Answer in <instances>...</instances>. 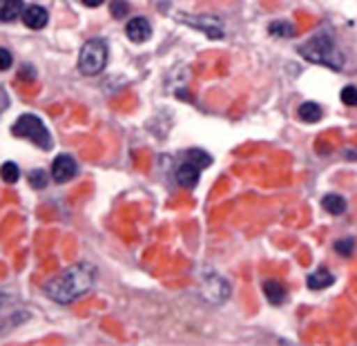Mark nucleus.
Returning <instances> with one entry per match:
<instances>
[{
  "label": "nucleus",
  "mask_w": 357,
  "mask_h": 346,
  "mask_svg": "<svg viewBox=\"0 0 357 346\" xmlns=\"http://www.w3.org/2000/svg\"><path fill=\"white\" fill-rule=\"evenodd\" d=\"M96 279L98 268L92 262H78L50 279L45 290H47V297L59 301V304H72L96 286Z\"/></svg>",
  "instance_id": "obj_1"
},
{
  "label": "nucleus",
  "mask_w": 357,
  "mask_h": 346,
  "mask_svg": "<svg viewBox=\"0 0 357 346\" xmlns=\"http://www.w3.org/2000/svg\"><path fill=\"white\" fill-rule=\"evenodd\" d=\"M297 52L304 56L308 63L324 65L335 72L344 70V54L337 47V40H335L333 31H328V29L317 31L315 36L308 38L304 45H299Z\"/></svg>",
  "instance_id": "obj_2"
},
{
  "label": "nucleus",
  "mask_w": 357,
  "mask_h": 346,
  "mask_svg": "<svg viewBox=\"0 0 357 346\" xmlns=\"http://www.w3.org/2000/svg\"><path fill=\"white\" fill-rule=\"evenodd\" d=\"M210 163H212V156L204 150H199V148L181 152L178 154V161L172 165L174 183L185 188V190H192L199 183L201 172H204Z\"/></svg>",
  "instance_id": "obj_3"
},
{
  "label": "nucleus",
  "mask_w": 357,
  "mask_h": 346,
  "mask_svg": "<svg viewBox=\"0 0 357 346\" xmlns=\"http://www.w3.org/2000/svg\"><path fill=\"white\" fill-rule=\"evenodd\" d=\"M107 56H109V47L103 38L87 40L81 47V54H78V70L85 76H96L105 70Z\"/></svg>",
  "instance_id": "obj_4"
},
{
  "label": "nucleus",
  "mask_w": 357,
  "mask_h": 346,
  "mask_svg": "<svg viewBox=\"0 0 357 346\" xmlns=\"http://www.w3.org/2000/svg\"><path fill=\"white\" fill-rule=\"evenodd\" d=\"M11 132H14V137L31 141L40 150H50L52 148V134H50V130L45 128V123L38 116H33V114L18 116V121L14 123Z\"/></svg>",
  "instance_id": "obj_5"
},
{
  "label": "nucleus",
  "mask_w": 357,
  "mask_h": 346,
  "mask_svg": "<svg viewBox=\"0 0 357 346\" xmlns=\"http://www.w3.org/2000/svg\"><path fill=\"white\" fill-rule=\"evenodd\" d=\"M181 22H185L188 27H195L201 29L206 33L208 38L212 40H219L223 38V22L217 16H208V14H201V16H190V14H178L176 16Z\"/></svg>",
  "instance_id": "obj_6"
},
{
  "label": "nucleus",
  "mask_w": 357,
  "mask_h": 346,
  "mask_svg": "<svg viewBox=\"0 0 357 346\" xmlns=\"http://www.w3.org/2000/svg\"><path fill=\"white\" fill-rule=\"evenodd\" d=\"M201 295H204L210 304H221L230 297V284L217 273H210L201 282Z\"/></svg>",
  "instance_id": "obj_7"
},
{
  "label": "nucleus",
  "mask_w": 357,
  "mask_h": 346,
  "mask_svg": "<svg viewBox=\"0 0 357 346\" xmlns=\"http://www.w3.org/2000/svg\"><path fill=\"white\" fill-rule=\"evenodd\" d=\"M78 172V165H76V159L70 154H59L52 163V179L56 183H65L70 181L72 176H76Z\"/></svg>",
  "instance_id": "obj_8"
},
{
  "label": "nucleus",
  "mask_w": 357,
  "mask_h": 346,
  "mask_svg": "<svg viewBox=\"0 0 357 346\" xmlns=\"http://www.w3.org/2000/svg\"><path fill=\"white\" fill-rule=\"evenodd\" d=\"M126 33H128V38L132 43H145V40H150V36H152V25H150L148 18L137 16L126 25Z\"/></svg>",
  "instance_id": "obj_9"
},
{
  "label": "nucleus",
  "mask_w": 357,
  "mask_h": 346,
  "mask_svg": "<svg viewBox=\"0 0 357 346\" xmlns=\"http://www.w3.org/2000/svg\"><path fill=\"white\" fill-rule=\"evenodd\" d=\"M22 22H25L29 29H43L50 22V14H47V9L40 5H29L22 11Z\"/></svg>",
  "instance_id": "obj_10"
},
{
  "label": "nucleus",
  "mask_w": 357,
  "mask_h": 346,
  "mask_svg": "<svg viewBox=\"0 0 357 346\" xmlns=\"http://www.w3.org/2000/svg\"><path fill=\"white\" fill-rule=\"evenodd\" d=\"M264 295L271 304L279 306L286 301V288L282 282H277V279H268V282H264Z\"/></svg>",
  "instance_id": "obj_11"
},
{
  "label": "nucleus",
  "mask_w": 357,
  "mask_h": 346,
  "mask_svg": "<svg viewBox=\"0 0 357 346\" xmlns=\"http://www.w3.org/2000/svg\"><path fill=\"white\" fill-rule=\"evenodd\" d=\"M25 11V3L22 0H0V20L3 22H11L18 16H22Z\"/></svg>",
  "instance_id": "obj_12"
},
{
  "label": "nucleus",
  "mask_w": 357,
  "mask_h": 346,
  "mask_svg": "<svg viewBox=\"0 0 357 346\" xmlns=\"http://www.w3.org/2000/svg\"><path fill=\"white\" fill-rule=\"evenodd\" d=\"M306 284H308L310 290H324V288H328V286L335 284V277L326 271V268H319V271L308 275V282Z\"/></svg>",
  "instance_id": "obj_13"
},
{
  "label": "nucleus",
  "mask_w": 357,
  "mask_h": 346,
  "mask_svg": "<svg viewBox=\"0 0 357 346\" xmlns=\"http://www.w3.org/2000/svg\"><path fill=\"white\" fill-rule=\"evenodd\" d=\"M321 206L326 212H331V215H342V212L346 210V201H344V197L331 193V195H326L321 199Z\"/></svg>",
  "instance_id": "obj_14"
},
{
  "label": "nucleus",
  "mask_w": 357,
  "mask_h": 346,
  "mask_svg": "<svg viewBox=\"0 0 357 346\" xmlns=\"http://www.w3.org/2000/svg\"><path fill=\"white\" fill-rule=\"evenodd\" d=\"M299 119L304 123H317L321 119V107L317 103H301L299 105Z\"/></svg>",
  "instance_id": "obj_15"
},
{
  "label": "nucleus",
  "mask_w": 357,
  "mask_h": 346,
  "mask_svg": "<svg viewBox=\"0 0 357 346\" xmlns=\"http://www.w3.org/2000/svg\"><path fill=\"white\" fill-rule=\"evenodd\" d=\"M268 31H271L273 36H282V38H286V36L290 38V36H295V33H297L295 27L290 25V22H286V20H275Z\"/></svg>",
  "instance_id": "obj_16"
},
{
  "label": "nucleus",
  "mask_w": 357,
  "mask_h": 346,
  "mask_svg": "<svg viewBox=\"0 0 357 346\" xmlns=\"http://www.w3.org/2000/svg\"><path fill=\"white\" fill-rule=\"evenodd\" d=\"M18 176H20L18 165L14 161H5V165H3V181L11 186V183L18 181Z\"/></svg>",
  "instance_id": "obj_17"
},
{
  "label": "nucleus",
  "mask_w": 357,
  "mask_h": 346,
  "mask_svg": "<svg viewBox=\"0 0 357 346\" xmlns=\"http://www.w3.org/2000/svg\"><path fill=\"white\" fill-rule=\"evenodd\" d=\"M340 98H342V103H344V105L357 107V87H355V85H346V87L342 89Z\"/></svg>",
  "instance_id": "obj_18"
},
{
  "label": "nucleus",
  "mask_w": 357,
  "mask_h": 346,
  "mask_svg": "<svg viewBox=\"0 0 357 346\" xmlns=\"http://www.w3.org/2000/svg\"><path fill=\"white\" fill-rule=\"evenodd\" d=\"M29 183H31V188H38V190H43L45 186L50 183L47 172H45V170H31V172H29Z\"/></svg>",
  "instance_id": "obj_19"
},
{
  "label": "nucleus",
  "mask_w": 357,
  "mask_h": 346,
  "mask_svg": "<svg viewBox=\"0 0 357 346\" xmlns=\"http://www.w3.org/2000/svg\"><path fill=\"white\" fill-rule=\"evenodd\" d=\"M109 11H112V16H114V18H126L130 14V5L126 3V0H112Z\"/></svg>",
  "instance_id": "obj_20"
},
{
  "label": "nucleus",
  "mask_w": 357,
  "mask_h": 346,
  "mask_svg": "<svg viewBox=\"0 0 357 346\" xmlns=\"http://www.w3.org/2000/svg\"><path fill=\"white\" fill-rule=\"evenodd\" d=\"M353 248H355V239L353 237H346V239L335 243V250H337L340 255H344V257H351L353 255Z\"/></svg>",
  "instance_id": "obj_21"
},
{
  "label": "nucleus",
  "mask_w": 357,
  "mask_h": 346,
  "mask_svg": "<svg viewBox=\"0 0 357 346\" xmlns=\"http://www.w3.org/2000/svg\"><path fill=\"white\" fill-rule=\"evenodd\" d=\"M9 67H11V52L7 47H3V50H0V70L7 72Z\"/></svg>",
  "instance_id": "obj_22"
},
{
  "label": "nucleus",
  "mask_w": 357,
  "mask_h": 346,
  "mask_svg": "<svg viewBox=\"0 0 357 346\" xmlns=\"http://www.w3.org/2000/svg\"><path fill=\"white\" fill-rule=\"evenodd\" d=\"M83 5H87V7H98V5H103L105 0H81Z\"/></svg>",
  "instance_id": "obj_23"
}]
</instances>
